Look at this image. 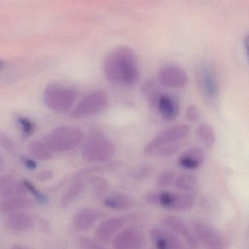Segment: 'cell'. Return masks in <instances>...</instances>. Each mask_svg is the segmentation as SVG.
<instances>
[{
    "instance_id": "obj_1",
    "label": "cell",
    "mask_w": 249,
    "mask_h": 249,
    "mask_svg": "<svg viewBox=\"0 0 249 249\" xmlns=\"http://www.w3.org/2000/svg\"><path fill=\"white\" fill-rule=\"evenodd\" d=\"M103 72L112 84L132 86L140 78L139 63L136 52L127 46L113 48L105 56Z\"/></svg>"
},
{
    "instance_id": "obj_2",
    "label": "cell",
    "mask_w": 249,
    "mask_h": 249,
    "mask_svg": "<svg viewBox=\"0 0 249 249\" xmlns=\"http://www.w3.org/2000/svg\"><path fill=\"white\" fill-rule=\"evenodd\" d=\"M190 127L178 124L164 129L148 142L144 149L146 157H167L178 151L189 137Z\"/></svg>"
},
{
    "instance_id": "obj_3",
    "label": "cell",
    "mask_w": 249,
    "mask_h": 249,
    "mask_svg": "<svg viewBox=\"0 0 249 249\" xmlns=\"http://www.w3.org/2000/svg\"><path fill=\"white\" fill-rule=\"evenodd\" d=\"M116 152L113 142L98 131L90 134L82 149V157L89 163H103L110 161Z\"/></svg>"
},
{
    "instance_id": "obj_4",
    "label": "cell",
    "mask_w": 249,
    "mask_h": 249,
    "mask_svg": "<svg viewBox=\"0 0 249 249\" xmlns=\"http://www.w3.org/2000/svg\"><path fill=\"white\" fill-rule=\"evenodd\" d=\"M144 199L149 205L161 207L172 211H187L195 205L193 195L186 192H150L144 195Z\"/></svg>"
},
{
    "instance_id": "obj_5",
    "label": "cell",
    "mask_w": 249,
    "mask_h": 249,
    "mask_svg": "<svg viewBox=\"0 0 249 249\" xmlns=\"http://www.w3.org/2000/svg\"><path fill=\"white\" fill-rule=\"evenodd\" d=\"M84 139V132L77 126H63L53 129L44 141L52 152H65L78 147Z\"/></svg>"
},
{
    "instance_id": "obj_6",
    "label": "cell",
    "mask_w": 249,
    "mask_h": 249,
    "mask_svg": "<svg viewBox=\"0 0 249 249\" xmlns=\"http://www.w3.org/2000/svg\"><path fill=\"white\" fill-rule=\"evenodd\" d=\"M76 99L75 91L62 84H49L44 91L45 104L49 109L57 113L70 111Z\"/></svg>"
},
{
    "instance_id": "obj_7",
    "label": "cell",
    "mask_w": 249,
    "mask_h": 249,
    "mask_svg": "<svg viewBox=\"0 0 249 249\" xmlns=\"http://www.w3.org/2000/svg\"><path fill=\"white\" fill-rule=\"evenodd\" d=\"M109 106L107 92L102 90L93 91L82 99L71 113L75 119L91 117L104 112Z\"/></svg>"
},
{
    "instance_id": "obj_8",
    "label": "cell",
    "mask_w": 249,
    "mask_h": 249,
    "mask_svg": "<svg viewBox=\"0 0 249 249\" xmlns=\"http://www.w3.org/2000/svg\"><path fill=\"white\" fill-rule=\"evenodd\" d=\"M194 233L198 242L206 249H227V243L224 237L209 224L204 221L195 220L192 221Z\"/></svg>"
},
{
    "instance_id": "obj_9",
    "label": "cell",
    "mask_w": 249,
    "mask_h": 249,
    "mask_svg": "<svg viewBox=\"0 0 249 249\" xmlns=\"http://www.w3.org/2000/svg\"><path fill=\"white\" fill-rule=\"evenodd\" d=\"M159 82L167 88L180 89L189 83V76L183 68L176 65L161 67L158 72Z\"/></svg>"
},
{
    "instance_id": "obj_10",
    "label": "cell",
    "mask_w": 249,
    "mask_h": 249,
    "mask_svg": "<svg viewBox=\"0 0 249 249\" xmlns=\"http://www.w3.org/2000/svg\"><path fill=\"white\" fill-rule=\"evenodd\" d=\"M197 81L201 91L208 100H214L219 91L218 78L213 68L210 65H200L197 71Z\"/></svg>"
},
{
    "instance_id": "obj_11",
    "label": "cell",
    "mask_w": 249,
    "mask_h": 249,
    "mask_svg": "<svg viewBox=\"0 0 249 249\" xmlns=\"http://www.w3.org/2000/svg\"><path fill=\"white\" fill-rule=\"evenodd\" d=\"M144 244L143 235L132 227L119 231L112 242L113 249H141Z\"/></svg>"
},
{
    "instance_id": "obj_12",
    "label": "cell",
    "mask_w": 249,
    "mask_h": 249,
    "mask_svg": "<svg viewBox=\"0 0 249 249\" xmlns=\"http://www.w3.org/2000/svg\"><path fill=\"white\" fill-rule=\"evenodd\" d=\"M162 222L167 228L184 239L192 249H198L199 244L195 233L181 218L175 215H166L163 218Z\"/></svg>"
},
{
    "instance_id": "obj_13",
    "label": "cell",
    "mask_w": 249,
    "mask_h": 249,
    "mask_svg": "<svg viewBox=\"0 0 249 249\" xmlns=\"http://www.w3.org/2000/svg\"><path fill=\"white\" fill-rule=\"evenodd\" d=\"M150 237L157 249H186L180 239L168 230L154 227L150 231Z\"/></svg>"
},
{
    "instance_id": "obj_14",
    "label": "cell",
    "mask_w": 249,
    "mask_h": 249,
    "mask_svg": "<svg viewBox=\"0 0 249 249\" xmlns=\"http://www.w3.org/2000/svg\"><path fill=\"white\" fill-rule=\"evenodd\" d=\"M123 224V219L119 217L107 218L103 221L97 227L96 237L101 243H108L119 232Z\"/></svg>"
},
{
    "instance_id": "obj_15",
    "label": "cell",
    "mask_w": 249,
    "mask_h": 249,
    "mask_svg": "<svg viewBox=\"0 0 249 249\" xmlns=\"http://www.w3.org/2000/svg\"><path fill=\"white\" fill-rule=\"evenodd\" d=\"M157 109L163 119L171 122L178 116L180 113V104L173 96L162 94L157 103Z\"/></svg>"
},
{
    "instance_id": "obj_16",
    "label": "cell",
    "mask_w": 249,
    "mask_h": 249,
    "mask_svg": "<svg viewBox=\"0 0 249 249\" xmlns=\"http://www.w3.org/2000/svg\"><path fill=\"white\" fill-rule=\"evenodd\" d=\"M205 160V153L202 148H189L185 151L178 159L180 167L186 170H194L202 167Z\"/></svg>"
},
{
    "instance_id": "obj_17",
    "label": "cell",
    "mask_w": 249,
    "mask_h": 249,
    "mask_svg": "<svg viewBox=\"0 0 249 249\" xmlns=\"http://www.w3.org/2000/svg\"><path fill=\"white\" fill-rule=\"evenodd\" d=\"M103 215V213L98 210L90 208H84L75 216V228L81 231L89 230Z\"/></svg>"
},
{
    "instance_id": "obj_18",
    "label": "cell",
    "mask_w": 249,
    "mask_h": 249,
    "mask_svg": "<svg viewBox=\"0 0 249 249\" xmlns=\"http://www.w3.org/2000/svg\"><path fill=\"white\" fill-rule=\"evenodd\" d=\"M104 205L107 208L116 211H125L132 208L133 200L126 194L113 193L104 199Z\"/></svg>"
},
{
    "instance_id": "obj_19",
    "label": "cell",
    "mask_w": 249,
    "mask_h": 249,
    "mask_svg": "<svg viewBox=\"0 0 249 249\" xmlns=\"http://www.w3.org/2000/svg\"><path fill=\"white\" fill-rule=\"evenodd\" d=\"M175 187L186 193L195 192L199 189V180L194 175L182 174L175 179Z\"/></svg>"
},
{
    "instance_id": "obj_20",
    "label": "cell",
    "mask_w": 249,
    "mask_h": 249,
    "mask_svg": "<svg viewBox=\"0 0 249 249\" xmlns=\"http://www.w3.org/2000/svg\"><path fill=\"white\" fill-rule=\"evenodd\" d=\"M142 90L148 104L157 108V103L162 94L158 85L154 81H148L142 85Z\"/></svg>"
},
{
    "instance_id": "obj_21",
    "label": "cell",
    "mask_w": 249,
    "mask_h": 249,
    "mask_svg": "<svg viewBox=\"0 0 249 249\" xmlns=\"http://www.w3.org/2000/svg\"><path fill=\"white\" fill-rule=\"evenodd\" d=\"M33 224L31 217L26 214H14L8 218V227L17 231L27 230Z\"/></svg>"
},
{
    "instance_id": "obj_22",
    "label": "cell",
    "mask_w": 249,
    "mask_h": 249,
    "mask_svg": "<svg viewBox=\"0 0 249 249\" xmlns=\"http://www.w3.org/2000/svg\"><path fill=\"white\" fill-rule=\"evenodd\" d=\"M29 153L35 158L40 160H47L52 157V151L43 141H36L29 145Z\"/></svg>"
},
{
    "instance_id": "obj_23",
    "label": "cell",
    "mask_w": 249,
    "mask_h": 249,
    "mask_svg": "<svg viewBox=\"0 0 249 249\" xmlns=\"http://www.w3.org/2000/svg\"><path fill=\"white\" fill-rule=\"evenodd\" d=\"M198 136L201 142L208 147L211 148L215 144L216 136L213 128L206 122L199 124L198 127Z\"/></svg>"
},
{
    "instance_id": "obj_24",
    "label": "cell",
    "mask_w": 249,
    "mask_h": 249,
    "mask_svg": "<svg viewBox=\"0 0 249 249\" xmlns=\"http://www.w3.org/2000/svg\"><path fill=\"white\" fill-rule=\"evenodd\" d=\"M176 178V175L172 170L162 172L157 178V186L160 188H166L170 186Z\"/></svg>"
},
{
    "instance_id": "obj_25",
    "label": "cell",
    "mask_w": 249,
    "mask_h": 249,
    "mask_svg": "<svg viewBox=\"0 0 249 249\" xmlns=\"http://www.w3.org/2000/svg\"><path fill=\"white\" fill-rule=\"evenodd\" d=\"M83 189V183L81 182H78L72 185L68 192L64 195L62 199V203L65 206H67L75 196H78V194L81 192Z\"/></svg>"
},
{
    "instance_id": "obj_26",
    "label": "cell",
    "mask_w": 249,
    "mask_h": 249,
    "mask_svg": "<svg viewBox=\"0 0 249 249\" xmlns=\"http://www.w3.org/2000/svg\"><path fill=\"white\" fill-rule=\"evenodd\" d=\"M30 200L27 199H10V200L5 201L2 203V208L5 211H9V210L17 209V208H23L24 207L29 206L30 205Z\"/></svg>"
},
{
    "instance_id": "obj_27",
    "label": "cell",
    "mask_w": 249,
    "mask_h": 249,
    "mask_svg": "<svg viewBox=\"0 0 249 249\" xmlns=\"http://www.w3.org/2000/svg\"><path fill=\"white\" fill-rule=\"evenodd\" d=\"M18 123L21 126L23 133L27 136L33 135L36 131V125L28 118L19 116L18 118Z\"/></svg>"
},
{
    "instance_id": "obj_28",
    "label": "cell",
    "mask_w": 249,
    "mask_h": 249,
    "mask_svg": "<svg viewBox=\"0 0 249 249\" xmlns=\"http://www.w3.org/2000/svg\"><path fill=\"white\" fill-rule=\"evenodd\" d=\"M186 119L192 123H197L201 119V113L199 107L195 105H191L186 109Z\"/></svg>"
},
{
    "instance_id": "obj_29",
    "label": "cell",
    "mask_w": 249,
    "mask_h": 249,
    "mask_svg": "<svg viewBox=\"0 0 249 249\" xmlns=\"http://www.w3.org/2000/svg\"><path fill=\"white\" fill-rule=\"evenodd\" d=\"M80 245L84 249H107L99 242L94 241L91 239L82 237L79 241Z\"/></svg>"
},
{
    "instance_id": "obj_30",
    "label": "cell",
    "mask_w": 249,
    "mask_h": 249,
    "mask_svg": "<svg viewBox=\"0 0 249 249\" xmlns=\"http://www.w3.org/2000/svg\"><path fill=\"white\" fill-rule=\"evenodd\" d=\"M0 145L8 151H13L14 150V142L12 138L4 132H0Z\"/></svg>"
},
{
    "instance_id": "obj_31",
    "label": "cell",
    "mask_w": 249,
    "mask_h": 249,
    "mask_svg": "<svg viewBox=\"0 0 249 249\" xmlns=\"http://www.w3.org/2000/svg\"><path fill=\"white\" fill-rule=\"evenodd\" d=\"M91 183H92L94 189L97 191V194L103 193L108 186L106 180L102 178L97 177V176L91 178Z\"/></svg>"
},
{
    "instance_id": "obj_32",
    "label": "cell",
    "mask_w": 249,
    "mask_h": 249,
    "mask_svg": "<svg viewBox=\"0 0 249 249\" xmlns=\"http://www.w3.org/2000/svg\"><path fill=\"white\" fill-rule=\"evenodd\" d=\"M24 186L27 188V189H29L30 192H32L33 195L36 196V199H37V201H39L40 202H44L46 201V197L45 196V195H43V194L40 193L37 189H36L33 185H32L31 183H29L27 181L24 182Z\"/></svg>"
},
{
    "instance_id": "obj_33",
    "label": "cell",
    "mask_w": 249,
    "mask_h": 249,
    "mask_svg": "<svg viewBox=\"0 0 249 249\" xmlns=\"http://www.w3.org/2000/svg\"><path fill=\"white\" fill-rule=\"evenodd\" d=\"M22 161L24 165L26 166V167L30 169V170H35L37 167V164H36V161H33V160L29 158V157H23Z\"/></svg>"
},
{
    "instance_id": "obj_34",
    "label": "cell",
    "mask_w": 249,
    "mask_h": 249,
    "mask_svg": "<svg viewBox=\"0 0 249 249\" xmlns=\"http://www.w3.org/2000/svg\"><path fill=\"white\" fill-rule=\"evenodd\" d=\"M52 177V173H51L50 172H43L40 174V177H39V178H41V180H43V178L49 179L51 178Z\"/></svg>"
},
{
    "instance_id": "obj_35",
    "label": "cell",
    "mask_w": 249,
    "mask_h": 249,
    "mask_svg": "<svg viewBox=\"0 0 249 249\" xmlns=\"http://www.w3.org/2000/svg\"><path fill=\"white\" fill-rule=\"evenodd\" d=\"M12 249H29L26 247H23V246H17L15 247L12 248Z\"/></svg>"
},
{
    "instance_id": "obj_36",
    "label": "cell",
    "mask_w": 249,
    "mask_h": 249,
    "mask_svg": "<svg viewBox=\"0 0 249 249\" xmlns=\"http://www.w3.org/2000/svg\"><path fill=\"white\" fill-rule=\"evenodd\" d=\"M4 65H5V63L2 61L0 60V71L3 69Z\"/></svg>"
},
{
    "instance_id": "obj_37",
    "label": "cell",
    "mask_w": 249,
    "mask_h": 249,
    "mask_svg": "<svg viewBox=\"0 0 249 249\" xmlns=\"http://www.w3.org/2000/svg\"><path fill=\"white\" fill-rule=\"evenodd\" d=\"M2 162V157L0 156V163Z\"/></svg>"
}]
</instances>
